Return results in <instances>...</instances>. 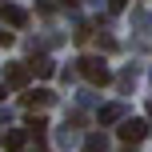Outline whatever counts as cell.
<instances>
[{
  "mask_svg": "<svg viewBox=\"0 0 152 152\" xmlns=\"http://www.w3.org/2000/svg\"><path fill=\"white\" fill-rule=\"evenodd\" d=\"M76 68L88 84H96V88H104V84H112V72H108V64L100 60V56H80L76 60Z\"/></svg>",
  "mask_w": 152,
  "mask_h": 152,
  "instance_id": "obj_1",
  "label": "cell"
},
{
  "mask_svg": "<svg viewBox=\"0 0 152 152\" xmlns=\"http://www.w3.org/2000/svg\"><path fill=\"white\" fill-rule=\"evenodd\" d=\"M148 136V124L144 120H124L120 124V140H128V144H136V140Z\"/></svg>",
  "mask_w": 152,
  "mask_h": 152,
  "instance_id": "obj_2",
  "label": "cell"
},
{
  "mask_svg": "<svg viewBox=\"0 0 152 152\" xmlns=\"http://www.w3.org/2000/svg\"><path fill=\"white\" fill-rule=\"evenodd\" d=\"M28 64H8V68H4V80L8 84H12V88H28Z\"/></svg>",
  "mask_w": 152,
  "mask_h": 152,
  "instance_id": "obj_3",
  "label": "cell"
},
{
  "mask_svg": "<svg viewBox=\"0 0 152 152\" xmlns=\"http://www.w3.org/2000/svg\"><path fill=\"white\" fill-rule=\"evenodd\" d=\"M52 104V92L48 88H28L24 92V108H48Z\"/></svg>",
  "mask_w": 152,
  "mask_h": 152,
  "instance_id": "obj_4",
  "label": "cell"
},
{
  "mask_svg": "<svg viewBox=\"0 0 152 152\" xmlns=\"http://www.w3.org/2000/svg\"><path fill=\"white\" fill-rule=\"evenodd\" d=\"M0 12H4V24H8V28H24V24H28V12L16 8V4H4Z\"/></svg>",
  "mask_w": 152,
  "mask_h": 152,
  "instance_id": "obj_5",
  "label": "cell"
},
{
  "mask_svg": "<svg viewBox=\"0 0 152 152\" xmlns=\"http://www.w3.org/2000/svg\"><path fill=\"white\" fill-rule=\"evenodd\" d=\"M24 144H28V132H24V128H12V132L4 136V148H8V152H20Z\"/></svg>",
  "mask_w": 152,
  "mask_h": 152,
  "instance_id": "obj_6",
  "label": "cell"
},
{
  "mask_svg": "<svg viewBox=\"0 0 152 152\" xmlns=\"http://www.w3.org/2000/svg\"><path fill=\"white\" fill-rule=\"evenodd\" d=\"M84 152H108V136L104 132H92V136L84 140Z\"/></svg>",
  "mask_w": 152,
  "mask_h": 152,
  "instance_id": "obj_7",
  "label": "cell"
},
{
  "mask_svg": "<svg viewBox=\"0 0 152 152\" xmlns=\"http://www.w3.org/2000/svg\"><path fill=\"white\" fill-rule=\"evenodd\" d=\"M28 72H36V76H52V72H56V64L48 60V56H40V60H32V64H28Z\"/></svg>",
  "mask_w": 152,
  "mask_h": 152,
  "instance_id": "obj_8",
  "label": "cell"
},
{
  "mask_svg": "<svg viewBox=\"0 0 152 152\" xmlns=\"http://www.w3.org/2000/svg\"><path fill=\"white\" fill-rule=\"evenodd\" d=\"M120 116H124V108H120V104H108V108H100V124H116Z\"/></svg>",
  "mask_w": 152,
  "mask_h": 152,
  "instance_id": "obj_9",
  "label": "cell"
},
{
  "mask_svg": "<svg viewBox=\"0 0 152 152\" xmlns=\"http://www.w3.org/2000/svg\"><path fill=\"white\" fill-rule=\"evenodd\" d=\"M48 124H44V116H28V124H24V132H32V136H40Z\"/></svg>",
  "mask_w": 152,
  "mask_h": 152,
  "instance_id": "obj_10",
  "label": "cell"
},
{
  "mask_svg": "<svg viewBox=\"0 0 152 152\" xmlns=\"http://www.w3.org/2000/svg\"><path fill=\"white\" fill-rule=\"evenodd\" d=\"M108 8H112V12H124V8H128V0H108Z\"/></svg>",
  "mask_w": 152,
  "mask_h": 152,
  "instance_id": "obj_11",
  "label": "cell"
},
{
  "mask_svg": "<svg viewBox=\"0 0 152 152\" xmlns=\"http://www.w3.org/2000/svg\"><path fill=\"white\" fill-rule=\"evenodd\" d=\"M12 44V32H0V48H8Z\"/></svg>",
  "mask_w": 152,
  "mask_h": 152,
  "instance_id": "obj_12",
  "label": "cell"
},
{
  "mask_svg": "<svg viewBox=\"0 0 152 152\" xmlns=\"http://www.w3.org/2000/svg\"><path fill=\"white\" fill-rule=\"evenodd\" d=\"M0 100H4V88H0Z\"/></svg>",
  "mask_w": 152,
  "mask_h": 152,
  "instance_id": "obj_13",
  "label": "cell"
}]
</instances>
